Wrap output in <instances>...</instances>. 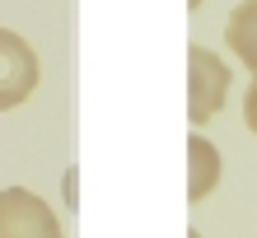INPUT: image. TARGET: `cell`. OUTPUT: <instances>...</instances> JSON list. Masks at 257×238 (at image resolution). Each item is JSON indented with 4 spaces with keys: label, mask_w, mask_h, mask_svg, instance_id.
Returning <instances> with one entry per match:
<instances>
[{
    "label": "cell",
    "mask_w": 257,
    "mask_h": 238,
    "mask_svg": "<svg viewBox=\"0 0 257 238\" xmlns=\"http://www.w3.org/2000/svg\"><path fill=\"white\" fill-rule=\"evenodd\" d=\"M224 94H229V66L210 47L192 42L187 47V117H192V126H206L224 108Z\"/></svg>",
    "instance_id": "1"
},
{
    "label": "cell",
    "mask_w": 257,
    "mask_h": 238,
    "mask_svg": "<svg viewBox=\"0 0 257 238\" xmlns=\"http://www.w3.org/2000/svg\"><path fill=\"white\" fill-rule=\"evenodd\" d=\"M0 238H66L61 219L38 191L0 187Z\"/></svg>",
    "instance_id": "2"
},
{
    "label": "cell",
    "mask_w": 257,
    "mask_h": 238,
    "mask_svg": "<svg viewBox=\"0 0 257 238\" xmlns=\"http://www.w3.org/2000/svg\"><path fill=\"white\" fill-rule=\"evenodd\" d=\"M33 89H38V52L19 33L0 28V112L19 108Z\"/></svg>",
    "instance_id": "3"
},
{
    "label": "cell",
    "mask_w": 257,
    "mask_h": 238,
    "mask_svg": "<svg viewBox=\"0 0 257 238\" xmlns=\"http://www.w3.org/2000/svg\"><path fill=\"white\" fill-rule=\"evenodd\" d=\"M220 182V150L201 131L187 136V201H206Z\"/></svg>",
    "instance_id": "4"
},
{
    "label": "cell",
    "mask_w": 257,
    "mask_h": 238,
    "mask_svg": "<svg viewBox=\"0 0 257 238\" xmlns=\"http://www.w3.org/2000/svg\"><path fill=\"white\" fill-rule=\"evenodd\" d=\"M224 42H229V52L257 75V0H238V5L229 10V19H224Z\"/></svg>",
    "instance_id": "5"
},
{
    "label": "cell",
    "mask_w": 257,
    "mask_h": 238,
    "mask_svg": "<svg viewBox=\"0 0 257 238\" xmlns=\"http://www.w3.org/2000/svg\"><path fill=\"white\" fill-rule=\"evenodd\" d=\"M243 122H248V131L257 136V80L248 84V94H243Z\"/></svg>",
    "instance_id": "6"
}]
</instances>
